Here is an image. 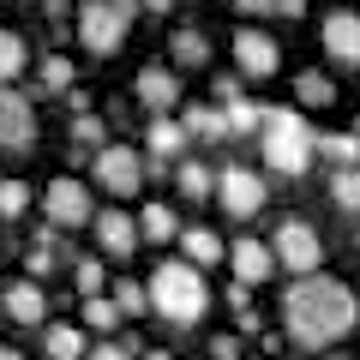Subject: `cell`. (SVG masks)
<instances>
[{"label": "cell", "mask_w": 360, "mask_h": 360, "mask_svg": "<svg viewBox=\"0 0 360 360\" xmlns=\"http://www.w3.org/2000/svg\"><path fill=\"white\" fill-rule=\"evenodd\" d=\"M354 319H360L354 288L342 276H324V270L295 276V288L283 295V324H288V336L300 348H330L336 336L354 330Z\"/></svg>", "instance_id": "1"}, {"label": "cell", "mask_w": 360, "mask_h": 360, "mask_svg": "<svg viewBox=\"0 0 360 360\" xmlns=\"http://www.w3.org/2000/svg\"><path fill=\"white\" fill-rule=\"evenodd\" d=\"M205 307H210V288L193 258H162L150 270V312H162L168 324H198Z\"/></svg>", "instance_id": "2"}, {"label": "cell", "mask_w": 360, "mask_h": 360, "mask_svg": "<svg viewBox=\"0 0 360 360\" xmlns=\"http://www.w3.org/2000/svg\"><path fill=\"white\" fill-rule=\"evenodd\" d=\"M258 150H264V168L270 174H307L312 156H319V132H307L300 108H264V127H258Z\"/></svg>", "instance_id": "3"}, {"label": "cell", "mask_w": 360, "mask_h": 360, "mask_svg": "<svg viewBox=\"0 0 360 360\" xmlns=\"http://www.w3.org/2000/svg\"><path fill=\"white\" fill-rule=\"evenodd\" d=\"M139 13H144V0H84L78 6V42L90 54H115Z\"/></svg>", "instance_id": "4"}, {"label": "cell", "mask_w": 360, "mask_h": 360, "mask_svg": "<svg viewBox=\"0 0 360 360\" xmlns=\"http://www.w3.org/2000/svg\"><path fill=\"white\" fill-rule=\"evenodd\" d=\"M90 180H96V193L132 198L144 186V156L132 150V144H103V150L90 156Z\"/></svg>", "instance_id": "5"}, {"label": "cell", "mask_w": 360, "mask_h": 360, "mask_svg": "<svg viewBox=\"0 0 360 360\" xmlns=\"http://www.w3.org/2000/svg\"><path fill=\"white\" fill-rule=\"evenodd\" d=\"M270 246H276V264H283V270H295V276H312V270L324 264V240H319V229H312L307 217L276 222Z\"/></svg>", "instance_id": "6"}, {"label": "cell", "mask_w": 360, "mask_h": 360, "mask_svg": "<svg viewBox=\"0 0 360 360\" xmlns=\"http://www.w3.org/2000/svg\"><path fill=\"white\" fill-rule=\"evenodd\" d=\"M264 174L258 168H246V162H229V168H217V205L229 210L234 222H246V217H258L264 210Z\"/></svg>", "instance_id": "7"}, {"label": "cell", "mask_w": 360, "mask_h": 360, "mask_svg": "<svg viewBox=\"0 0 360 360\" xmlns=\"http://www.w3.org/2000/svg\"><path fill=\"white\" fill-rule=\"evenodd\" d=\"M42 210H49L54 229H90L96 222V205H90V186L78 174H60L42 186Z\"/></svg>", "instance_id": "8"}, {"label": "cell", "mask_w": 360, "mask_h": 360, "mask_svg": "<svg viewBox=\"0 0 360 360\" xmlns=\"http://www.w3.org/2000/svg\"><path fill=\"white\" fill-rule=\"evenodd\" d=\"M234 66H240V78H276V72H283V49H276L270 30L240 25V30H234Z\"/></svg>", "instance_id": "9"}, {"label": "cell", "mask_w": 360, "mask_h": 360, "mask_svg": "<svg viewBox=\"0 0 360 360\" xmlns=\"http://www.w3.org/2000/svg\"><path fill=\"white\" fill-rule=\"evenodd\" d=\"M37 144V108L25 90L0 84V150H30Z\"/></svg>", "instance_id": "10"}, {"label": "cell", "mask_w": 360, "mask_h": 360, "mask_svg": "<svg viewBox=\"0 0 360 360\" xmlns=\"http://www.w3.org/2000/svg\"><path fill=\"white\" fill-rule=\"evenodd\" d=\"M90 234H96V246H103V258H120L127 264L132 252L144 246V234H139V217H127V210H96V222H90Z\"/></svg>", "instance_id": "11"}, {"label": "cell", "mask_w": 360, "mask_h": 360, "mask_svg": "<svg viewBox=\"0 0 360 360\" xmlns=\"http://www.w3.org/2000/svg\"><path fill=\"white\" fill-rule=\"evenodd\" d=\"M319 37H324V54H330L336 66H354V72H360V13H354V6L324 13Z\"/></svg>", "instance_id": "12"}, {"label": "cell", "mask_w": 360, "mask_h": 360, "mask_svg": "<svg viewBox=\"0 0 360 360\" xmlns=\"http://www.w3.org/2000/svg\"><path fill=\"white\" fill-rule=\"evenodd\" d=\"M229 270H234V283H246V288L270 283V270H276V246L258 240V234H240V240L229 246Z\"/></svg>", "instance_id": "13"}, {"label": "cell", "mask_w": 360, "mask_h": 360, "mask_svg": "<svg viewBox=\"0 0 360 360\" xmlns=\"http://www.w3.org/2000/svg\"><path fill=\"white\" fill-rule=\"evenodd\" d=\"M0 307H6V319L25 324V330H37L42 319H49V295L37 288V276H18V283L0 288Z\"/></svg>", "instance_id": "14"}, {"label": "cell", "mask_w": 360, "mask_h": 360, "mask_svg": "<svg viewBox=\"0 0 360 360\" xmlns=\"http://www.w3.org/2000/svg\"><path fill=\"white\" fill-rule=\"evenodd\" d=\"M144 144H150V168H156V174H168V162H180V150L193 144V132L180 127V120H168V115H150Z\"/></svg>", "instance_id": "15"}, {"label": "cell", "mask_w": 360, "mask_h": 360, "mask_svg": "<svg viewBox=\"0 0 360 360\" xmlns=\"http://www.w3.org/2000/svg\"><path fill=\"white\" fill-rule=\"evenodd\" d=\"M132 96H139L150 115H168V108L180 103V72H174V66H144L139 84H132Z\"/></svg>", "instance_id": "16"}, {"label": "cell", "mask_w": 360, "mask_h": 360, "mask_svg": "<svg viewBox=\"0 0 360 360\" xmlns=\"http://www.w3.org/2000/svg\"><path fill=\"white\" fill-rule=\"evenodd\" d=\"M180 127L193 132L198 144L234 139V132H229V108H222V103H186V108H180Z\"/></svg>", "instance_id": "17"}, {"label": "cell", "mask_w": 360, "mask_h": 360, "mask_svg": "<svg viewBox=\"0 0 360 360\" xmlns=\"http://www.w3.org/2000/svg\"><path fill=\"white\" fill-rule=\"evenodd\" d=\"M42 348H49V360H90L84 324H49L42 330Z\"/></svg>", "instance_id": "18"}, {"label": "cell", "mask_w": 360, "mask_h": 360, "mask_svg": "<svg viewBox=\"0 0 360 360\" xmlns=\"http://www.w3.org/2000/svg\"><path fill=\"white\" fill-rule=\"evenodd\" d=\"M66 90H78V72L66 54H42L37 60V96H66Z\"/></svg>", "instance_id": "19"}, {"label": "cell", "mask_w": 360, "mask_h": 360, "mask_svg": "<svg viewBox=\"0 0 360 360\" xmlns=\"http://www.w3.org/2000/svg\"><path fill=\"white\" fill-rule=\"evenodd\" d=\"M168 60H174V72H186V66H205L210 60V37L205 30H174V37H168Z\"/></svg>", "instance_id": "20"}, {"label": "cell", "mask_w": 360, "mask_h": 360, "mask_svg": "<svg viewBox=\"0 0 360 360\" xmlns=\"http://www.w3.org/2000/svg\"><path fill=\"white\" fill-rule=\"evenodd\" d=\"M222 252H229V246L217 240V229H180V258H193L198 270H210Z\"/></svg>", "instance_id": "21"}, {"label": "cell", "mask_w": 360, "mask_h": 360, "mask_svg": "<svg viewBox=\"0 0 360 360\" xmlns=\"http://www.w3.org/2000/svg\"><path fill=\"white\" fill-rule=\"evenodd\" d=\"M139 234H144V240H156V246H168V240H180V217L156 198V205L139 210Z\"/></svg>", "instance_id": "22"}, {"label": "cell", "mask_w": 360, "mask_h": 360, "mask_svg": "<svg viewBox=\"0 0 360 360\" xmlns=\"http://www.w3.org/2000/svg\"><path fill=\"white\" fill-rule=\"evenodd\" d=\"M319 156L330 168H360V132H319Z\"/></svg>", "instance_id": "23"}, {"label": "cell", "mask_w": 360, "mask_h": 360, "mask_svg": "<svg viewBox=\"0 0 360 360\" xmlns=\"http://www.w3.org/2000/svg\"><path fill=\"white\" fill-rule=\"evenodd\" d=\"M174 193H186L198 205V198H217V168L205 162H174Z\"/></svg>", "instance_id": "24"}, {"label": "cell", "mask_w": 360, "mask_h": 360, "mask_svg": "<svg viewBox=\"0 0 360 360\" xmlns=\"http://www.w3.org/2000/svg\"><path fill=\"white\" fill-rule=\"evenodd\" d=\"M295 103H300V108H330V103H336L330 72H300V78H295Z\"/></svg>", "instance_id": "25"}, {"label": "cell", "mask_w": 360, "mask_h": 360, "mask_svg": "<svg viewBox=\"0 0 360 360\" xmlns=\"http://www.w3.org/2000/svg\"><path fill=\"white\" fill-rule=\"evenodd\" d=\"M120 300H108V295H84V330H120Z\"/></svg>", "instance_id": "26"}, {"label": "cell", "mask_w": 360, "mask_h": 360, "mask_svg": "<svg viewBox=\"0 0 360 360\" xmlns=\"http://www.w3.org/2000/svg\"><path fill=\"white\" fill-rule=\"evenodd\" d=\"M66 139H72V144H84V150H103V144H108V120H103V115H90V108H84V115H72Z\"/></svg>", "instance_id": "27"}, {"label": "cell", "mask_w": 360, "mask_h": 360, "mask_svg": "<svg viewBox=\"0 0 360 360\" xmlns=\"http://www.w3.org/2000/svg\"><path fill=\"white\" fill-rule=\"evenodd\" d=\"M330 198H336V210L354 217L360 210V168H330Z\"/></svg>", "instance_id": "28"}, {"label": "cell", "mask_w": 360, "mask_h": 360, "mask_svg": "<svg viewBox=\"0 0 360 360\" xmlns=\"http://www.w3.org/2000/svg\"><path fill=\"white\" fill-rule=\"evenodd\" d=\"M258 127H264V108H258L252 96L229 103V132H234V139H258Z\"/></svg>", "instance_id": "29"}, {"label": "cell", "mask_w": 360, "mask_h": 360, "mask_svg": "<svg viewBox=\"0 0 360 360\" xmlns=\"http://www.w3.org/2000/svg\"><path fill=\"white\" fill-rule=\"evenodd\" d=\"M25 37H18V30H0V84H13L18 72H25Z\"/></svg>", "instance_id": "30"}, {"label": "cell", "mask_w": 360, "mask_h": 360, "mask_svg": "<svg viewBox=\"0 0 360 360\" xmlns=\"http://www.w3.org/2000/svg\"><path fill=\"white\" fill-rule=\"evenodd\" d=\"M115 300H120V312H127V319H139V312H150V283H132V276H120Z\"/></svg>", "instance_id": "31"}, {"label": "cell", "mask_w": 360, "mask_h": 360, "mask_svg": "<svg viewBox=\"0 0 360 360\" xmlns=\"http://www.w3.org/2000/svg\"><path fill=\"white\" fill-rule=\"evenodd\" d=\"M25 205H30V186H25V180H0V217L18 222V217H25Z\"/></svg>", "instance_id": "32"}, {"label": "cell", "mask_w": 360, "mask_h": 360, "mask_svg": "<svg viewBox=\"0 0 360 360\" xmlns=\"http://www.w3.org/2000/svg\"><path fill=\"white\" fill-rule=\"evenodd\" d=\"M72 283H78V295H103V258H78Z\"/></svg>", "instance_id": "33"}, {"label": "cell", "mask_w": 360, "mask_h": 360, "mask_svg": "<svg viewBox=\"0 0 360 360\" xmlns=\"http://www.w3.org/2000/svg\"><path fill=\"white\" fill-rule=\"evenodd\" d=\"M90 360H139V348H132V342H96Z\"/></svg>", "instance_id": "34"}, {"label": "cell", "mask_w": 360, "mask_h": 360, "mask_svg": "<svg viewBox=\"0 0 360 360\" xmlns=\"http://www.w3.org/2000/svg\"><path fill=\"white\" fill-rule=\"evenodd\" d=\"M229 6L240 18H270V13H276V0H229Z\"/></svg>", "instance_id": "35"}, {"label": "cell", "mask_w": 360, "mask_h": 360, "mask_svg": "<svg viewBox=\"0 0 360 360\" xmlns=\"http://www.w3.org/2000/svg\"><path fill=\"white\" fill-rule=\"evenodd\" d=\"M210 360H240V336H210Z\"/></svg>", "instance_id": "36"}, {"label": "cell", "mask_w": 360, "mask_h": 360, "mask_svg": "<svg viewBox=\"0 0 360 360\" xmlns=\"http://www.w3.org/2000/svg\"><path fill=\"white\" fill-rule=\"evenodd\" d=\"M210 96H217L222 108H229V103H240V78H234V72H229V78H217V90H210Z\"/></svg>", "instance_id": "37"}, {"label": "cell", "mask_w": 360, "mask_h": 360, "mask_svg": "<svg viewBox=\"0 0 360 360\" xmlns=\"http://www.w3.org/2000/svg\"><path fill=\"white\" fill-rule=\"evenodd\" d=\"M234 319H240V336H264V319H258L252 307H246V312H234Z\"/></svg>", "instance_id": "38"}, {"label": "cell", "mask_w": 360, "mask_h": 360, "mask_svg": "<svg viewBox=\"0 0 360 360\" xmlns=\"http://www.w3.org/2000/svg\"><path fill=\"white\" fill-rule=\"evenodd\" d=\"M307 13V0H276V18H300Z\"/></svg>", "instance_id": "39"}, {"label": "cell", "mask_w": 360, "mask_h": 360, "mask_svg": "<svg viewBox=\"0 0 360 360\" xmlns=\"http://www.w3.org/2000/svg\"><path fill=\"white\" fill-rule=\"evenodd\" d=\"M168 6H180V0H144V13H156V18H162Z\"/></svg>", "instance_id": "40"}, {"label": "cell", "mask_w": 360, "mask_h": 360, "mask_svg": "<svg viewBox=\"0 0 360 360\" xmlns=\"http://www.w3.org/2000/svg\"><path fill=\"white\" fill-rule=\"evenodd\" d=\"M0 360H25V348H13V342H0Z\"/></svg>", "instance_id": "41"}, {"label": "cell", "mask_w": 360, "mask_h": 360, "mask_svg": "<svg viewBox=\"0 0 360 360\" xmlns=\"http://www.w3.org/2000/svg\"><path fill=\"white\" fill-rule=\"evenodd\" d=\"M139 360H174V354H168V348H150V354H139Z\"/></svg>", "instance_id": "42"}, {"label": "cell", "mask_w": 360, "mask_h": 360, "mask_svg": "<svg viewBox=\"0 0 360 360\" xmlns=\"http://www.w3.org/2000/svg\"><path fill=\"white\" fill-rule=\"evenodd\" d=\"M0 324H6V307H0Z\"/></svg>", "instance_id": "43"}, {"label": "cell", "mask_w": 360, "mask_h": 360, "mask_svg": "<svg viewBox=\"0 0 360 360\" xmlns=\"http://www.w3.org/2000/svg\"><path fill=\"white\" fill-rule=\"evenodd\" d=\"M336 360H354V354H336Z\"/></svg>", "instance_id": "44"}, {"label": "cell", "mask_w": 360, "mask_h": 360, "mask_svg": "<svg viewBox=\"0 0 360 360\" xmlns=\"http://www.w3.org/2000/svg\"><path fill=\"white\" fill-rule=\"evenodd\" d=\"M354 252H360V240H354Z\"/></svg>", "instance_id": "45"}]
</instances>
